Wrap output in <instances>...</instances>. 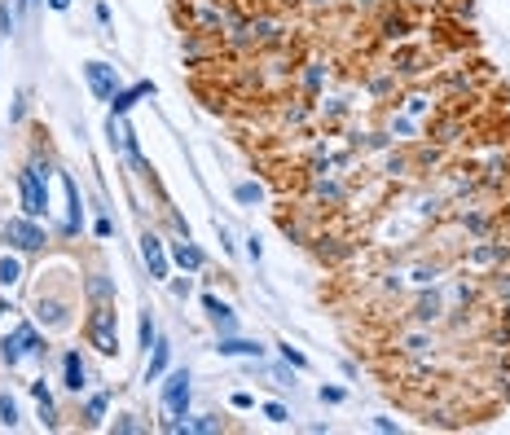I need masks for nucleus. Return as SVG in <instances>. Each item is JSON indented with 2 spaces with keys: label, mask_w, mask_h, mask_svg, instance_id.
Instances as JSON below:
<instances>
[{
  "label": "nucleus",
  "mask_w": 510,
  "mask_h": 435,
  "mask_svg": "<svg viewBox=\"0 0 510 435\" xmlns=\"http://www.w3.org/2000/svg\"><path fill=\"white\" fill-rule=\"evenodd\" d=\"M321 75H326L321 66H308V70H303V88H308V93H313V88H321Z\"/></svg>",
  "instance_id": "25"
},
{
  "label": "nucleus",
  "mask_w": 510,
  "mask_h": 435,
  "mask_svg": "<svg viewBox=\"0 0 510 435\" xmlns=\"http://www.w3.org/2000/svg\"><path fill=\"white\" fill-rule=\"evenodd\" d=\"M427 106H431V101H427V97H422V93H414V97H410V110H414V115H422V110H427Z\"/></svg>",
  "instance_id": "30"
},
{
  "label": "nucleus",
  "mask_w": 510,
  "mask_h": 435,
  "mask_svg": "<svg viewBox=\"0 0 510 435\" xmlns=\"http://www.w3.org/2000/svg\"><path fill=\"white\" fill-rule=\"evenodd\" d=\"M5 242L14 246V251H40L44 246V229L31 220V216H14V220H5Z\"/></svg>",
  "instance_id": "4"
},
{
  "label": "nucleus",
  "mask_w": 510,
  "mask_h": 435,
  "mask_svg": "<svg viewBox=\"0 0 510 435\" xmlns=\"http://www.w3.org/2000/svg\"><path fill=\"white\" fill-rule=\"evenodd\" d=\"M234 194H238V202H260V198H264V189L255 185V181H242V185H238Z\"/></svg>",
  "instance_id": "20"
},
{
  "label": "nucleus",
  "mask_w": 510,
  "mask_h": 435,
  "mask_svg": "<svg viewBox=\"0 0 510 435\" xmlns=\"http://www.w3.org/2000/svg\"><path fill=\"white\" fill-rule=\"evenodd\" d=\"M40 352H44V343H40V335H36V325H27V321H22L14 335H5V343H0V356H5L9 370H18L27 356H40Z\"/></svg>",
  "instance_id": "3"
},
{
  "label": "nucleus",
  "mask_w": 510,
  "mask_h": 435,
  "mask_svg": "<svg viewBox=\"0 0 510 435\" xmlns=\"http://www.w3.org/2000/svg\"><path fill=\"white\" fill-rule=\"evenodd\" d=\"M141 97H155V84H150V80H141V84H132V88H119V93L110 97V115H128Z\"/></svg>",
  "instance_id": "8"
},
{
  "label": "nucleus",
  "mask_w": 510,
  "mask_h": 435,
  "mask_svg": "<svg viewBox=\"0 0 510 435\" xmlns=\"http://www.w3.org/2000/svg\"><path fill=\"white\" fill-rule=\"evenodd\" d=\"M163 409L167 414H189V374L185 370H172L163 378Z\"/></svg>",
  "instance_id": "5"
},
{
  "label": "nucleus",
  "mask_w": 510,
  "mask_h": 435,
  "mask_svg": "<svg viewBox=\"0 0 510 435\" xmlns=\"http://www.w3.org/2000/svg\"><path fill=\"white\" fill-rule=\"evenodd\" d=\"M84 80H88V88H93L101 101H110V97L119 93V70L106 66V62H88V66H84Z\"/></svg>",
  "instance_id": "6"
},
{
  "label": "nucleus",
  "mask_w": 510,
  "mask_h": 435,
  "mask_svg": "<svg viewBox=\"0 0 510 435\" xmlns=\"http://www.w3.org/2000/svg\"><path fill=\"white\" fill-rule=\"evenodd\" d=\"M251 404H255L251 392H234V409H251Z\"/></svg>",
  "instance_id": "29"
},
{
  "label": "nucleus",
  "mask_w": 510,
  "mask_h": 435,
  "mask_svg": "<svg viewBox=\"0 0 510 435\" xmlns=\"http://www.w3.org/2000/svg\"><path fill=\"white\" fill-rule=\"evenodd\" d=\"M150 347H155V352H150V365H145V382H155V378H163L167 374V339H159L155 335V343H150Z\"/></svg>",
  "instance_id": "12"
},
{
  "label": "nucleus",
  "mask_w": 510,
  "mask_h": 435,
  "mask_svg": "<svg viewBox=\"0 0 510 435\" xmlns=\"http://www.w3.org/2000/svg\"><path fill=\"white\" fill-rule=\"evenodd\" d=\"M84 339L101 356H115L119 352V313L110 308V303H93V313L84 321Z\"/></svg>",
  "instance_id": "1"
},
{
  "label": "nucleus",
  "mask_w": 510,
  "mask_h": 435,
  "mask_svg": "<svg viewBox=\"0 0 510 435\" xmlns=\"http://www.w3.org/2000/svg\"><path fill=\"white\" fill-rule=\"evenodd\" d=\"M141 260L150 264V277H167V251L159 234H141Z\"/></svg>",
  "instance_id": "7"
},
{
  "label": "nucleus",
  "mask_w": 510,
  "mask_h": 435,
  "mask_svg": "<svg viewBox=\"0 0 510 435\" xmlns=\"http://www.w3.org/2000/svg\"><path fill=\"white\" fill-rule=\"evenodd\" d=\"M172 255H176V264H181V268H202V251H198L189 238H185V242H176Z\"/></svg>",
  "instance_id": "15"
},
{
  "label": "nucleus",
  "mask_w": 510,
  "mask_h": 435,
  "mask_svg": "<svg viewBox=\"0 0 510 435\" xmlns=\"http://www.w3.org/2000/svg\"><path fill=\"white\" fill-rule=\"evenodd\" d=\"M0 422L5 426H18V400L9 392H0Z\"/></svg>",
  "instance_id": "18"
},
{
  "label": "nucleus",
  "mask_w": 510,
  "mask_h": 435,
  "mask_svg": "<svg viewBox=\"0 0 510 435\" xmlns=\"http://www.w3.org/2000/svg\"><path fill=\"white\" fill-rule=\"evenodd\" d=\"M264 418H269V422H277V426H282V422H286L291 414H286V404H264Z\"/></svg>",
  "instance_id": "24"
},
{
  "label": "nucleus",
  "mask_w": 510,
  "mask_h": 435,
  "mask_svg": "<svg viewBox=\"0 0 510 435\" xmlns=\"http://www.w3.org/2000/svg\"><path fill=\"white\" fill-rule=\"evenodd\" d=\"M31 396H36V409H40V422H44V426H58V414H53V396H48L44 378H36V382H31Z\"/></svg>",
  "instance_id": "13"
},
{
  "label": "nucleus",
  "mask_w": 510,
  "mask_h": 435,
  "mask_svg": "<svg viewBox=\"0 0 510 435\" xmlns=\"http://www.w3.org/2000/svg\"><path fill=\"white\" fill-rule=\"evenodd\" d=\"M88 295H93V303H110V295H115L110 277H88Z\"/></svg>",
  "instance_id": "16"
},
{
  "label": "nucleus",
  "mask_w": 510,
  "mask_h": 435,
  "mask_svg": "<svg viewBox=\"0 0 510 435\" xmlns=\"http://www.w3.org/2000/svg\"><path fill=\"white\" fill-rule=\"evenodd\" d=\"M0 27H5V31H14V14H9V5L0 9Z\"/></svg>",
  "instance_id": "31"
},
{
  "label": "nucleus",
  "mask_w": 510,
  "mask_h": 435,
  "mask_svg": "<svg viewBox=\"0 0 510 435\" xmlns=\"http://www.w3.org/2000/svg\"><path fill=\"white\" fill-rule=\"evenodd\" d=\"M216 352L220 356H251V361H260V356H264V347L255 343V339H229V335L216 343Z\"/></svg>",
  "instance_id": "11"
},
{
  "label": "nucleus",
  "mask_w": 510,
  "mask_h": 435,
  "mask_svg": "<svg viewBox=\"0 0 510 435\" xmlns=\"http://www.w3.org/2000/svg\"><path fill=\"white\" fill-rule=\"evenodd\" d=\"M317 396H321L326 404H339V400H343V387H321Z\"/></svg>",
  "instance_id": "27"
},
{
  "label": "nucleus",
  "mask_w": 510,
  "mask_h": 435,
  "mask_svg": "<svg viewBox=\"0 0 510 435\" xmlns=\"http://www.w3.org/2000/svg\"><path fill=\"white\" fill-rule=\"evenodd\" d=\"M392 132H400L405 141H410V137L418 132V127H414V119H405V115H396V119H392Z\"/></svg>",
  "instance_id": "22"
},
{
  "label": "nucleus",
  "mask_w": 510,
  "mask_h": 435,
  "mask_svg": "<svg viewBox=\"0 0 510 435\" xmlns=\"http://www.w3.org/2000/svg\"><path fill=\"white\" fill-rule=\"evenodd\" d=\"M62 387H71V392H84L88 387V370L80 361V352H66L62 356Z\"/></svg>",
  "instance_id": "10"
},
{
  "label": "nucleus",
  "mask_w": 510,
  "mask_h": 435,
  "mask_svg": "<svg viewBox=\"0 0 510 435\" xmlns=\"http://www.w3.org/2000/svg\"><path fill=\"white\" fill-rule=\"evenodd\" d=\"M246 255H251V260H260V255H264V246H260V238H255V234L246 238Z\"/></svg>",
  "instance_id": "28"
},
{
  "label": "nucleus",
  "mask_w": 510,
  "mask_h": 435,
  "mask_svg": "<svg viewBox=\"0 0 510 435\" xmlns=\"http://www.w3.org/2000/svg\"><path fill=\"white\" fill-rule=\"evenodd\" d=\"M155 335H159V330H155V317L145 313V317H141V343L150 347V343H155Z\"/></svg>",
  "instance_id": "23"
},
{
  "label": "nucleus",
  "mask_w": 510,
  "mask_h": 435,
  "mask_svg": "<svg viewBox=\"0 0 510 435\" xmlns=\"http://www.w3.org/2000/svg\"><path fill=\"white\" fill-rule=\"evenodd\" d=\"M18 277H22V264L14 260V255H0V286H14Z\"/></svg>",
  "instance_id": "17"
},
{
  "label": "nucleus",
  "mask_w": 510,
  "mask_h": 435,
  "mask_svg": "<svg viewBox=\"0 0 510 435\" xmlns=\"http://www.w3.org/2000/svg\"><path fill=\"white\" fill-rule=\"evenodd\" d=\"M48 5H53V9L62 14V9H71V0H48Z\"/></svg>",
  "instance_id": "32"
},
{
  "label": "nucleus",
  "mask_w": 510,
  "mask_h": 435,
  "mask_svg": "<svg viewBox=\"0 0 510 435\" xmlns=\"http://www.w3.org/2000/svg\"><path fill=\"white\" fill-rule=\"evenodd\" d=\"M36 308H40V321H48V325H66V321H71V317H66V303H58V299H44V295H40Z\"/></svg>",
  "instance_id": "14"
},
{
  "label": "nucleus",
  "mask_w": 510,
  "mask_h": 435,
  "mask_svg": "<svg viewBox=\"0 0 510 435\" xmlns=\"http://www.w3.org/2000/svg\"><path fill=\"white\" fill-rule=\"evenodd\" d=\"M101 414H106V396H93V400H88V418L97 422Z\"/></svg>",
  "instance_id": "26"
},
{
  "label": "nucleus",
  "mask_w": 510,
  "mask_h": 435,
  "mask_svg": "<svg viewBox=\"0 0 510 435\" xmlns=\"http://www.w3.org/2000/svg\"><path fill=\"white\" fill-rule=\"evenodd\" d=\"M282 361H286V365H295V370H308V356H303V352H295L291 343H282Z\"/></svg>",
  "instance_id": "21"
},
{
  "label": "nucleus",
  "mask_w": 510,
  "mask_h": 435,
  "mask_svg": "<svg viewBox=\"0 0 510 435\" xmlns=\"http://www.w3.org/2000/svg\"><path fill=\"white\" fill-rule=\"evenodd\" d=\"M189 431L194 435H216V431H224V422L220 418H189Z\"/></svg>",
  "instance_id": "19"
},
{
  "label": "nucleus",
  "mask_w": 510,
  "mask_h": 435,
  "mask_svg": "<svg viewBox=\"0 0 510 435\" xmlns=\"http://www.w3.org/2000/svg\"><path fill=\"white\" fill-rule=\"evenodd\" d=\"M18 194H22V216H48V167L31 163V167H22L18 172Z\"/></svg>",
  "instance_id": "2"
},
{
  "label": "nucleus",
  "mask_w": 510,
  "mask_h": 435,
  "mask_svg": "<svg viewBox=\"0 0 510 435\" xmlns=\"http://www.w3.org/2000/svg\"><path fill=\"white\" fill-rule=\"evenodd\" d=\"M202 308H207V317H212V325L220 330V335H234V330H238L234 308H229V303H220L216 295H202Z\"/></svg>",
  "instance_id": "9"
},
{
  "label": "nucleus",
  "mask_w": 510,
  "mask_h": 435,
  "mask_svg": "<svg viewBox=\"0 0 510 435\" xmlns=\"http://www.w3.org/2000/svg\"><path fill=\"white\" fill-rule=\"evenodd\" d=\"M22 5H36V0H22Z\"/></svg>",
  "instance_id": "33"
}]
</instances>
